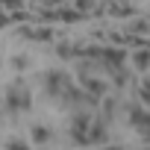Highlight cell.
<instances>
[{
  "instance_id": "6da1fadb",
  "label": "cell",
  "mask_w": 150,
  "mask_h": 150,
  "mask_svg": "<svg viewBox=\"0 0 150 150\" xmlns=\"http://www.w3.org/2000/svg\"><path fill=\"white\" fill-rule=\"evenodd\" d=\"M9 109H27L30 106V94H27V88H24V83H15L12 88H9Z\"/></svg>"
},
{
  "instance_id": "7a4b0ae2",
  "label": "cell",
  "mask_w": 150,
  "mask_h": 150,
  "mask_svg": "<svg viewBox=\"0 0 150 150\" xmlns=\"http://www.w3.org/2000/svg\"><path fill=\"white\" fill-rule=\"evenodd\" d=\"M83 88H88L94 97H100V94L106 91V86H103V83H97V80H91V77H83Z\"/></svg>"
},
{
  "instance_id": "3957f363",
  "label": "cell",
  "mask_w": 150,
  "mask_h": 150,
  "mask_svg": "<svg viewBox=\"0 0 150 150\" xmlns=\"http://www.w3.org/2000/svg\"><path fill=\"white\" fill-rule=\"evenodd\" d=\"M33 138H35L38 144H47V141H50V132H47L44 127H35V129H33Z\"/></svg>"
}]
</instances>
